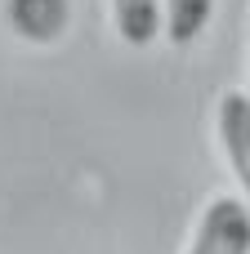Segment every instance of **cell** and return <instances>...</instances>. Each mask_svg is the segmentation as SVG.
Here are the masks:
<instances>
[{
    "mask_svg": "<svg viewBox=\"0 0 250 254\" xmlns=\"http://www.w3.org/2000/svg\"><path fill=\"white\" fill-rule=\"evenodd\" d=\"M183 254H250V210L237 196L206 201Z\"/></svg>",
    "mask_w": 250,
    "mask_h": 254,
    "instance_id": "obj_1",
    "label": "cell"
},
{
    "mask_svg": "<svg viewBox=\"0 0 250 254\" xmlns=\"http://www.w3.org/2000/svg\"><path fill=\"white\" fill-rule=\"evenodd\" d=\"M215 4L219 0H161V36L174 45V49H188L206 36L210 18H215Z\"/></svg>",
    "mask_w": 250,
    "mask_h": 254,
    "instance_id": "obj_5",
    "label": "cell"
},
{
    "mask_svg": "<svg viewBox=\"0 0 250 254\" xmlns=\"http://www.w3.org/2000/svg\"><path fill=\"white\" fill-rule=\"evenodd\" d=\"M161 0H112V27L121 36V45L130 49H148L161 40Z\"/></svg>",
    "mask_w": 250,
    "mask_h": 254,
    "instance_id": "obj_4",
    "label": "cell"
},
{
    "mask_svg": "<svg viewBox=\"0 0 250 254\" xmlns=\"http://www.w3.org/2000/svg\"><path fill=\"white\" fill-rule=\"evenodd\" d=\"M4 13L13 36H22L27 45H54L67 31L72 4L67 0H4Z\"/></svg>",
    "mask_w": 250,
    "mask_h": 254,
    "instance_id": "obj_3",
    "label": "cell"
},
{
    "mask_svg": "<svg viewBox=\"0 0 250 254\" xmlns=\"http://www.w3.org/2000/svg\"><path fill=\"white\" fill-rule=\"evenodd\" d=\"M215 134H219V147H224V161H228L233 179L246 192L242 205L250 210V94H242V89H224L219 94Z\"/></svg>",
    "mask_w": 250,
    "mask_h": 254,
    "instance_id": "obj_2",
    "label": "cell"
}]
</instances>
